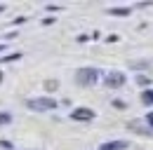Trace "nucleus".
I'll list each match as a JSON object with an SVG mask.
<instances>
[{
  "label": "nucleus",
  "mask_w": 153,
  "mask_h": 150,
  "mask_svg": "<svg viewBox=\"0 0 153 150\" xmlns=\"http://www.w3.org/2000/svg\"><path fill=\"white\" fill-rule=\"evenodd\" d=\"M31 110H38V112H45V110H54L57 108V101L50 99V96H40V99H31L26 103Z\"/></svg>",
  "instance_id": "1"
},
{
  "label": "nucleus",
  "mask_w": 153,
  "mask_h": 150,
  "mask_svg": "<svg viewBox=\"0 0 153 150\" xmlns=\"http://www.w3.org/2000/svg\"><path fill=\"white\" fill-rule=\"evenodd\" d=\"M76 80L80 85H94L97 82V71L94 68H80L76 75Z\"/></svg>",
  "instance_id": "2"
},
{
  "label": "nucleus",
  "mask_w": 153,
  "mask_h": 150,
  "mask_svg": "<svg viewBox=\"0 0 153 150\" xmlns=\"http://www.w3.org/2000/svg\"><path fill=\"white\" fill-rule=\"evenodd\" d=\"M71 117L78 120V122H87V120L94 117V110H90V108H76V110L71 112Z\"/></svg>",
  "instance_id": "3"
},
{
  "label": "nucleus",
  "mask_w": 153,
  "mask_h": 150,
  "mask_svg": "<svg viewBox=\"0 0 153 150\" xmlns=\"http://www.w3.org/2000/svg\"><path fill=\"white\" fill-rule=\"evenodd\" d=\"M123 82H125V75L118 73V71H113V73L106 75V85H108V87H120Z\"/></svg>",
  "instance_id": "4"
},
{
  "label": "nucleus",
  "mask_w": 153,
  "mask_h": 150,
  "mask_svg": "<svg viewBox=\"0 0 153 150\" xmlns=\"http://www.w3.org/2000/svg\"><path fill=\"white\" fill-rule=\"evenodd\" d=\"M125 148H127L125 141H108V143H101L99 150H125Z\"/></svg>",
  "instance_id": "5"
},
{
  "label": "nucleus",
  "mask_w": 153,
  "mask_h": 150,
  "mask_svg": "<svg viewBox=\"0 0 153 150\" xmlns=\"http://www.w3.org/2000/svg\"><path fill=\"white\" fill-rule=\"evenodd\" d=\"M111 14H118V17H127V14H130V10H127V7H113V10H111Z\"/></svg>",
  "instance_id": "6"
},
{
  "label": "nucleus",
  "mask_w": 153,
  "mask_h": 150,
  "mask_svg": "<svg viewBox=\"0 0 153 150\" xmlns=\"http://www.w3.org/2000/svg\"><path fill=\"white\" fill-rule=\"evenodd\" d=\"M141 101L144 103H153V92H144L141 94Z\"/></svg>",
  "instance_id": "7"
},
{
  "label": "nucleus",
  "mask_w": 153,
  "mask_h": 150,
  "mask_svg": "<svg viewBox=\"0 0 153 150\" xmlns=\"http://www.w3.org/2000/svg\"><path fill=\"white\" fill-rule=\"evenodd\" d=\"M19 52H14V54H7V56H2V61H5V63H7V61H17V59H19Z\"/></svg>",
  "instance_id": "8"
},
{
  "label": "nucleus",
  "mask_w": 153,
  "mask_h": 150,
  "mask_svg": "<svg viewBox=\"0 0 153 150\" xmlns=\"http://www.w3.org/2000/svg\"><path fill=\"white\" fill-rule=\"evenodd\" d=\"M7 122H12V115L2 112V115H0V124H7Z\"/></svg>",
  "instance_id": "9"
},
{
  "label": "nucleus",
  "mask_w": 153,
  "mask_h": 150,
  "mask_svg": "<svg viewBox=\"0 0 153 150\" xmlns=\"http://www.w3.org/2000/svg\"><path fill=\"white\" fill-rule=\"evenodd\" d=\"M146 122H149V124L153 127V112H149V117H146Z\"/></svg>",
  "instance_id": "10"
},
{
  "label": "nucleus",
  "mask_w": 153,
  "mask_h": 150,
  "mask_svg": "<svg viewBox=\"0 0 153 150\" xmlns=\"http://www.w3.org/2000/svg\"><path fill=\"white\" fill-rule=\"evenodd\" d=\"M0 52H2V45H0Z\"/></svg>",
  "instance_id": "11"
},
{
  "label": "nucleus",
  "mask_w": 153,
  "mask_h": 150,
  "mask_svg": "<svg viewBox=\"0 0 153 150\" xmlns=\"http://www.w3.org/2000/svg\"><path fill=\"white\" fill-rule=\"evenodd\" d=\"M0 12H2V7H0Z\"/></svg>",
  "instance_id": "12"
}]
</instances>
